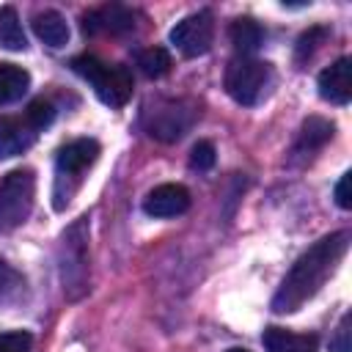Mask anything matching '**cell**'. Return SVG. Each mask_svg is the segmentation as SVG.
Here are the masks:
<instances>
[{
    "label": "cell",
    "mask_w": 352,
    "mask_h": 352,
    "mask_svg": "<svg viewBox=\"0 0 352 352\" xmlns=\"http://www.w3.org/2000/svg\"><path fill=\"white\" fill-rule=\"evenodd\" d=\"M349 324H352V314L346 311L338 322V330L330 341V352H352V341H349Z\"/></svg>",
    "instance_id": "cell-24"
},
{
    "label": "cell",
    "mask_w": 352,
    "mask_h": 352,
    "mask_svg": "<svg viewBox=\"0 0 352 352\" xmlns=\"http://www.w3.org/2000/svg\"><path fill=\"white\" fill-rule=\"evenodd\" d=\"M36 129L25 116H0V157H16L36 140Z\"/></svg>",
    "instance_id": "cell-11"
},
{
    "label": "cell",
    "mask_w": 352,
    "mask_h": 352,
    "mask_svg": "<svg viewBox=\"0 0 352 352\" xmlns=\"http://www.w3.org/2000/svg\"><path fill=\"white\" fill-rule=\"evenodd\" d=\"M138 66H140V72L146 77L157 80V77H165L170 72V55H168L165 47H148V50H143L138 55Z\"/></svg>",
    "instance_id": "cell-20"
},
{
    "label": "cell",
    "mask_w": 352,
    "mask_h": 352,
    "mask_svg": "<svg viewBox=\"0 0 352 352\" xmlns=\"http://www.w3.org/2000/svg\"><path fill=\"white\" fill-rule=\"evenodd\" d=\"M349 239H352L349 231H336V234H327L319 242H314L280 280V286L272 297V311L294 314L302 302H308L324 286V280L338 270L341 258L349 250Z\"/></svg>",
    "instance_id": "cell-1"
},
{
    "label": "cell",
    "mask_w": 352,
    "mask_h": 352,
    "mask_svg": "<svg viewBox=\"0 0 352 352\" xmlns=\"http://www.w3.org/2000/svg\"><path fill=\"white\" fill-rule=\"evenodd\" d=\"M212 38H214V22H212L209 11L190 14L182 22H176L173 30H170V44L184 58H198V55L209 52Z\"/></svg>",
    "instance_id": "cell-5"
},
{
    "label": "cell",
    "mask_w": 352,
    "mask_h": 352,
    "mask_svg": "<svg viewBox=\"0 0 352 352\" xmlns=\"http://www.w3.org/2000/svg\"><path fill=\"white\" fill-rule=\"evenodd\" d=\"M33 33L47 44V47H66L69 41V25L58 11H38L33 16Z\"/></svg>",
    "instance_id": "cell-15"
},
{
    "label": "cell",
    "mask_w": 352,
    "mask_h": 352,
    "mask_svg": "<svg viewBox=\"0 0 352 352\" xmlns=\"http://www.w3.org/2000/svg\"><path fill=\"white\" fill-rule=\"evenodd\" d=\"M0 47L3 50H25L28 47V38H25V30H22V22H19L14 6L0 8Z\"/></svg>",
    "instance_id": "cell-18"
},
{
    "label": "cell",
    "mask_w": 352,
    "mask_h": 352,
    "mask_svg": "<svg viewBox=\"0 0 352 352\" xmlns=\"http://www.w3.org/2000/svg\"><path fill=\"white\" fill-rule=\"evenodd\" d=\"M228 38H231V44H234L242 55H248V52H253V50L261 47V41H264V30H261V25H258L256 19L242 16V19H234V22H231V28H228Z\"/></svg>",
    "instance_id": "cell-17"
},
{
    "label": "cell",
    "mask_w": 352,
    "mask_h": 352,
    "mask_svg": "<svg viewBox=\"0 0 352 352\" xmlns=\"http://www.w3.org/2000/svg\"><path fill=\"white\" fill-rule=\"evenodd\" d=\"M36 201V176L30 168H16L0 179V234L22 226Z\"/></svg>",
    "instance_id": "cell-3"
},
{
    "label": "cell",
    "mask_w": 352,
    "mask_h": 352,
    "mask_svg": "<svg viewBox=\"0 0 352 352\" xmlns=\"http://www.w3.org/2000/svg\"><path fill=\"white\" fill-rule=\"evenodd\" d=\"M214 146L209 143V140H198L195 146H192V151H190V168H195V170H209L212 165H214Z\"/></svg>",
    "instance_id": "cell-23"
},
{
    "label": "cell",
    "mask_w": 352,
    "mask_h": 352,
    "mask_svg": "<svg viewBox=\"0 0 352 352\" xmlns=\"http://www.w3.org/2000/svg\"><path fill=\"white\" fill-rule=\"evenodd\" d=\"M228 352H248V349H242V346H234V349H228Z\"/></svg>",
    "instance_id": "cell-27"
},
{
    "label": "cell",
    "mask_w": 352,
    "mask_h": 352,
    "mask_svg": "<svg viewBox=\"0 0 352 352\" xmlns=\"http://www.w3.org/2000/svg\"><path fill=\"white\" fill-rule=\"evenodd\" d=\"M272 80V69L264 60H256L250 55H236L226 69V91L236 104H256L267 94Z\"/></svg>",
    "instance_id": "cell-4"
},
{
    "label": "cell",
    "mask_w": 352,
    "mask_h": 352,
    "mask_svg": "<svg viewBox=\"0 0 352 352\" xmlns=\"http://www.w3.org/2000/svg\"><path fill=\"white\" fill-rule=\"evenodd\" d=\"M349 184H352V173L346 170V173L338 179L336 190H333V195H336V204H338L341 209H352V190H349Z\"/></svg>",
    "instance_id": "cell-26"
},
{
    "label": "cell",
    "mask_w": 352,
    "mask_h": 352,
    "mask_svg": "<svg viewBox=\"0 0 352 352\" xmlns=\"http://www.w3.org/2000/svg\"><path fill=\"white\" fill-rule=\"evenodd\" d=\"M190 209V190L184 184H157L146 201H143V212L148 217H176L184 214Z\"/></svg>",
    "instance_id": "cell-8"
},
{
    "label": "cell",
    "mask_w": 352,
    "mask_h": 352,
    "mask_svg": "<svg viewBox=\"0 0 352 352\" xmlns=\"http://www.w3.org/2000/svg\"><path fill=\"white\" fill-rule=\"evenodd\" d=\"M195 113L192 110H184L182 102H168V104H157L154 110H146V129L151 138H160V140H176L182 138L190 124H192Z\"/></svg>",
    "instance_id": "cell-6"
},
{
    "label": "cell",
    "mask_w": 352,
    "mask_h": 352,
    "mask_svg": "<svg viewBox=\"0 0 352 352\" xmlns=\"http://www.w3.org/2000/svg\"><path fill=\"white\" fill-rule=\"evenodd\" d=\"M72 69L85 82L94 85L96 96L107 107H124L129 102L135 82H132V74H129L126 66H121V63H104L96 55H80V58L72 60Z\"/></svg>",
    "instance_id": "cell-2"
},
{
    "label": "cell",
    "mask_w": 352,
    "mask_h": 352,
    "mask_svg": "<svg viewBox=\"0 0 352 352\" xmlns=\"http://www.w3.org/2000/svg\"><path fill=\"white\" fill-rule=\"evenodd\" d=\"M25 294V278L19 270H14L6 258H0V305H11L22 300Z\"/></svg>",
    "instance_id": "cell-19"
},
{
    "label": "cell",
    "mask_w": 352,
    "mask_h": 352,
    "mask_svg": "<svg viewBox=\"0 0 352 352\" xmlns=\"http://www.w3.org/2000/svg\"><path fill=\"white\" fill-rule=\"evenodd\" d=\"M96 157H99V143L94 138H77L66 143L55 160L58 179H77L82 170H88L96 162Z\"/></svg>",
    "instance_id": "cell-9"
},
{
    "label": "cell",
    "mask_w": 352,
    "mask_h": 352,
    "mask_svg": "<svg viewBox=\"0 0 352 352\" xmlns=\"http://www.w3.org/2000/svg\"><path fill=\"white\" fill-rule=\"evenodd\" d=\"M25 118L30 121V126H33L36 132H41L44 126L52 124L55 107H52V102H47V99H33V102L28 104V110H25Z\"/></svg>",
    "instance_id": "cell-21"
},
{
    "label": "cell",
    "mask_w": 352,
    "mask_h": 352,
    "mask_svg": "<svg viewBox=\"0 0 352 352\" xmlns=\"http://www.w3.org/2000/svg\"><path fill=\"white\" fill-rule=\"evenodd\" d=\"M85 217H80V223H74L66 234H63V289H85Z\"/></svg>",
    "instance_id": "cell-7"
},
{
    "label": "cell",
    "mask_w": 352,
    "mask_h": 352,
    "mask_svg": "<svg viewBox=\"0 0 352 352\" xmlns=\"http://www.w3.org/2000/svg\"><path fill=\"white\" fill-rule=\"evenodd\" d=\"M132 14L121 6H107V8H99L94 14H85L82 16V30L85 33H126L132 30Z\"/></svg>",
    "instance_id": "cell-13"
},
{
    "label": "cell",
    "mask_w": 352,
    "mask_h": 352,
    "mask_svg": "<svg viewBox=\"0 0 352 352\" xmlns=\"http://www.w3.org/2000/svg\"><path fill=\"white\" fill-rule=\"evenodd\" d=\"M264 349L267 352H316L319 338L314 333H292L286 327H267L264 336Z\"/></svg>",
    "instance_id": "cell-12"
},
{
    "label": "cell",
    "mask_w": 352,
    "mask_h": 352,
    "mask_svg": "<svg viewBox=\"0 0 352 352\" xmlns=\"http://www.w3.org/2000/svg\"><path fill=\"white\" fill-rule=\"evenodd\" d=\"M322 36H324V28H314V30L302 33L300 41H297V60L311 58V52H314V47H316V38H322Z\"/></svg>",
    "instance_id": "cell-25"
},
{
    "label": "cell",
    "mask_w": 352,
    "mask_h": 352,
    "mask_svg": "<svg viewBox=\"0 0 352 352\" xmlns=\"http://www.w3.org/2000/svg\"><path fill=\"white\" fill-rule=\"evenodd\" d=\"M30 74L16 63H0V104H11L28 94Z\"/></svg>",
    "instance_id": "cell-16"
},
{
    "label": "cell",
    "mask_w": 352,
    "mask_h": 352,
    "mask_svg": "<svg viewBox=\"0 0 352 352\" xmlns=\"http://www.w3.org/2000/svg\"><path fill=\"white\" fill-rule=\"evenodd\" d=\"M319 96L333 104H346L352 99V58L344 55L319 74Z\"/></svg>",
    "instance_id": "cell-10"
},
{
    "label": "cell",
    "mask_w": 352,
    "mask_h": 352,
    "mask_svg": "<svg viewBox=\"0 0 352 352\" xmlns=\"http://www.w3.org/2000/svg\"><path fill=\"white\" fill-rule=\"evenodd\" d=\"M333 138V124L327 118H319V116H311L302 121L300 126V135H297V143L292 148V154L297 157H308L314 151H319L327 140Z\"/></svg>",
    "instance_id": "cell-14"
},
{
    "label": "cell",
    "mask_w": 352,
    "mask_h": 352,
    "mask_svg": "<svg viewBox=\"0 0 352 352\" xmlns=\"http://www.w3.org/2000/svg\"><path fill=\"white\" fill-rule=\"evenodd\" d=\"M33 336L28 330H11L0 333V352H30Z\"/></svg>",
    "instance_id": "cell-22"
}]
</instances>
